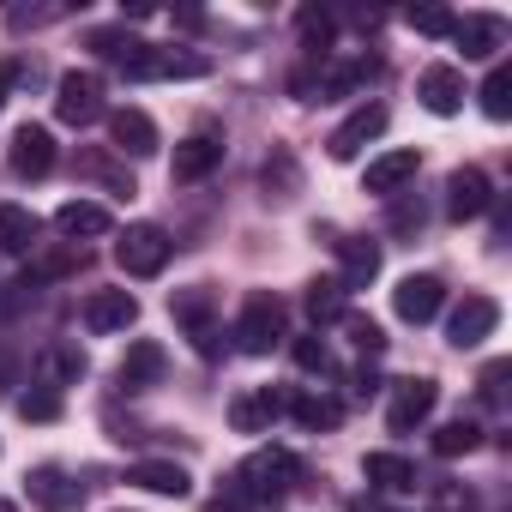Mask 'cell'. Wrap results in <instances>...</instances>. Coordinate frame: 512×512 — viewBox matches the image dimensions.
<instances>
[{"mask_svg":"<svg viewBox=\"0 0 512 512\" xmlns=\"http://www.w3.org/2000/svg\"><path fill=\"white\" fill-rule=\"evenodd\" d=\"M13 386H19V350L0 338V392H13Z\"/></svg>","mask_w":512,"mask_h":512,"instance_id":"60d3db41","label":"cell"},{"mask_svg":"<svg viewBox=\"0 0 512 512\" xmlns=\"http://www.w3.org/2000/svg\"><path fill=\"white\" fill-rule=\"evenodd\" d=\"M0 512H19V506H13V500H0Z\"/></svg>","mask_w":512,"mask_h":512,"instance_id":"ee69618b","label":"cell"},{"mask_svg":"<svg viewBox=\"0 0 512 512\" xmlns=\"http://www.w3.org/2000/svg\"><path fill=\"white\" fill-rule=\"evenodd\" d=\"M13 175L19 181H43L49 169H55V133L49 127H37V121H25L19 133H13Z\"/></svg>","mask_w":512,"mask_h":512,"instance_id":"30bf717a","label":"cell"},{"mask_svg":"<svg viewBox=\"0 0 512 512\" xmlns=\"http://www.w3.org/2000/svg\"><path fill=\"white\" fill-rule=\"evenodd\" d=\"M416 169H422V157H416V151H380V157L368 163L362 187H368V193H386V199H392V193H404V187L416 181Z\"/></svg>","mask_w":512,"mask_h":512,"instance_id":"44dd1931","label":"cell"},{"mask_svg":"<svg viewBox=\"0 0 512 512\" xmlns=\"http://www.w3.org/2000/svg\"><path fill=\"white\" fill-rule=\"evenodd\" d=\"M296 482H302V458L284 452V446H260V452H253V458L235 470V488H241L253 506H278V500H290Z\"/></svg>","mask_w":512,"mask_h":512,"instance_id":"6da1fadb","label":"cell"},{"mask_svg":"<svg viewBox=\"0 0 512 512\" xmlns=\"http://www.w3.org/2000/svg\"><path fill=\"white\" fill-rule=\"evenodd\" d=\"M19 416H25V422H55V416H61V392H49V386H31V392L19 398Z\"/></svg>","mask_w":512,"mask_h":512,"instance_id":"836d02e7","label":"cell"},{"mask_svg":"<svg viewBox=\"0 0 512 512\" xmlns=\"http://www.w3.org/2000/svg\"><path fill=\"white\" fill-rule=\"evenodd\" d=\"M416 229H422V199L392 193V235H416Z\"/></svg>","mask_w":512,"mask_h":512,"instance_id":"d590c367","label":"cell"},{"mask_svg":"<svg viewBox=\"0 0 512 512\" xmlns=\"http://www.w3.org/2000/svg\"><path fill=\"white\" fill-rule=\"evenodd\" d=\"M109 139L121 157H151L157 151V121L145 109H109Z\"/></svg>","mask_w":512,"mask_h":512,"instance_id":"d6986e66","label":"cell"},{"mask_svg":"<svg viewBox=\"0 0 512 512\" xmlns=\"http://www.w3.org/2000/svg\"><path fill=\"white\" fill-rule=\"evenodd\" d=\"M434 404H440V386L428 374L422 380H398L392 386V404H386V428L392 434H410V428H422L434 416Z\"/></svg>","mask_w":512,"mask_h":512,"instance_id":"8992f818","label":"cell"},{"mask_svg":"<svg viewBox=\"0 0 512 512\" xmlns=\"http://www.w3.org/2000/svg\"><path fill=\"white\" fill-rule=\"evenodd\" d=\"M284 410H290L308 434H332V428L344 422V404H338V398H326V392H296Z\"/></svg>","mask_w":512,"mask_h":512,"instance_id":"484cf974","label":"cell"},{"mask_svg":"<svg viewBox=\"0 0 512 512\" xmlns=\"http://www.w3.org/2000/svg\"><path fill=\"white\" fill-rule=\"evenodd\" d=\"M13 79H19V67H7V61H0V103H7V91H13Z\"/></svg>","mask_w":512,"mask_h":512,"instance_id":"7bdbcfd3","label":"cell"},{"mask_svg":"<svg viewBox=\"0 0 512 512\" xmlns=\"http://www.w3.org/2000/svg\"><path fill=\"white\" fill-rule=\"evenodd\" d=\"M55 115H61L67 127H91V121L103 115V79H97V73H67V79L55 85Z\"/></svg>","mask_w":512,"mask_h":512,"instance_id":"52a82bcc","label":"cell"},{"mask_svg":"<svg viewBox=\"0 0 512 512\" xmlns=\"http://www.w3.org/2000/svg\"><path fill=\"white\" fill-rule=\"evenodd\" d=\"M296 31H302L308 61H326V55H332V19H326L320 7H302V13H296Z\"/></svg>","mask_w":512,"mask_h":512,"instance_id":"f546056e","label":"cell"},{"mask_svg":"<svg viewBox=\"0 0 512 512\" xmlns=\"http://www.w3.org/2000/svg\"><path fill=\"white\" fill-rule=\"evenodd\" d=\"M482 115H488V121H506V115H512V67H494V73L482 79Z\"/></svg>","mask_w":512,"mask_h":512,"instance_id":"1f68e13d","label":"cell"},{"mask_svg":"<svg viewBox=\"0 0 512 512\" xmlns=\"http://www.w3.org/2000/svg\"><path fill=\"white\" fill-rule=\"evenodd\" d=\"M392 308H398V320H410V326H428V320L446 308V284H440L434 272H410V278L392 290Z\"/></svg>","mask_w":512,"mask_h":512,"instance_id":"9c48e42d","label":"cell"},{"mask_svg":"<svg viewBox=\"0 0 512 512\" xmlns=\"http://www.w3.org/2000/svg\"><path fill=\"white\" fill-rule=\"evenodd\" d=\"M284 338H290V308H284L272 290H253V296L241 302V320H235L241 356H272Z\"/></svg>","mask_w":512,"mask_h":512,"instance_id":"7a4b0ae2","label":"cell"},{"mask_svg":"<svg viewBox=\"0 0 512 512\" xmlns=\"http://www.w3.org/2000/svg\"><path fill=\"white\" fill-rule=\"evenodd\" d=\"M482 446V428L470 422V416H458V422H446L440 434H434V452L440 458H464V452H476Z\"/></svg>","mask_w":512,"mask_h":512,"instance_id":"4dcf8cb0","label":"cell"},{"mask_svg":"<svg viewBox=\"0 0 512 512\" xmlns=\"http://www.w3.org/2000/svg\"><path fill=\"white\" fill-rule=\"evenodd\" d=\"M217 163H223V139H211V133H193L175 145V181H205Z\"/></svg>","mask_w":512,"mask_h":512,"instance_id":"cb8c5ba5","label":"cell"},{"mask_svg":"<svg viewBox=\"0 0 512 512\" xmlns=\"http://www.w3.org/2000/svg\"><path fill=\"white\" fill-rule=\"evenodd\" d=\"M494 205V181L470 163V169H452L446 175V211L458 217V223H470V217H482Z\"/></svg>","mask_w":512,"mask_h":512,"instance_id":"4fadbf2b","label":"cell"},{"mask_svg":"<svg viewBox=\"0 0 512 512\" xmlns=\"http://www.w3.org/2000/svg\"><path fill=\"white\" fill-rule=\"evenodd\" d=\"M79 175L85 181H97V187H109L115 199H133L139 187H133V175H127V163H115L109 151H79Z\"/></svg>","mask_w":512,"mask_h":512,"instance_id":"4316f807","label":"cell"},{"mask_svg":"<svg viewBox=\"0 0 512 512\" xmlns=\"http://www.w3.org/2000/svg\"><path fill=\"white\" fill-rule=\"evenodd\" d=\"M169 314H175V326H187L193 338H199V350L205 356H217V296H211V284H193V290H175L169 296Z\"/></svg>","mask_w":512,"mask_h":512,"instance_id":"5b68a950","label":"cell"},{"mask_svg":"<svg viewBox=\"0 0 512 512\" xmlns=\"http://www.w3.org/2000/svg\"><path fill=\"white\" fill-rule=\"evenodd\" d=\"M79 320H85V332L109 338V332H127V326L139 320V302H133L127 290H91L85 308H79Z\"/></svg>","mask_w":512,"mask_h":512,"instance_id":"8fae6325","label":"cell"},{"mask_svg":"<svg viewBox=\"0 0 512 512\" xmlns=\"http://www.w3.org/2000/svg\"><path fill=\"white\" fill-rule=\"evenodd\" d=\"M500 326V302L494 296H464L458 308H452V326H446V338L458 344V350H476L488 332Z\"/></svg>","mask_w":512,"mask_h":512,"instance_id":"5bb4252c","label":"cell"},{"mask_svg":"<svg viewBox=\"0 0 512 512\" xmlns=\"http://www.w3.org/2000/svg\"><path fill=\"white\" fill-rule=\"evenodd\" d=\"M55 229H61L67 241H85V235H109L115 217H109V205H97V199H67V205L55 211Z\"/></svg>","mask_w":512,"mask_h":512,"instance_id":"603a6c76","label":"cell"},{"mask_svg":"<svg viewBox=\"0 0 512 512\" xmlns=\"http://www.w3.org/2000/svg\"><path fill=\"white\" fill-rule=\"evenodd\" d=\"M127 482H133V488H151V494H169V500H181V494L193 488V476H187L181 464H169V458H139V464L127 470Z\"/></svg>","mask_w":512,"mask_h":512,"instance_id":"d4e9b609","label":"cell"},{"mask_svg":"<svg viewBox=\"0 0 512 512\" xmlns=\"http://www.w3.org/2000/svg\"><path fill=\"white\" fill-rule=\"evenodd\" d=\"M121 73H127V79H205L211 61H205V55H181V49H151V43H139Z\"/></svg>","mask_w":512,"mask_h":512,"instance_id":"277c9868","label":"cell"},{"mask_svg":"<svg viewBox=\"0 0 512 512\" xmlns=\"http://www.w3.org/2000/svg\"><path fill=\"white\" fill-rule=\"evenodd\" d=\"M452 13L446 7H410V31H422V37H452Z\"/></svg>","mask_w":512,"mask_h":512,"instance_id":"e575fe53","label":"cell"},{"mask_svg":"<svg viewBox=\"0 0 512 512\" xmlns=\"http://www.w3.org/2000/svg\"><path fill=\"white\" fill-rule=\"evenodd\" d=\"M338 290H368L374 278H380V241H368V235H350V241H338Z\"/></svg>","mask_w":512,"mask_h":512,"instance_id":"ac0fdd59","label":"cell"},{"mask_svg":"<svg viewBox=\"0 0 512 512\" xmlns=\"http://www.w3.org/2000/svg\"><path fill=\"white\" fill-rule=\"evenodd\" d=\"M374 392H380V380H374V374L362 368V374H356V398H374Z\"/></svg>","mask_w":512,"mask_h":512,"instance_id":"b9f144b4","label":"cell"},{"mask_svg":"<svg viewBox=\"0 0 512 512\" xmlns=\"http://www.w3.org/2000/svg\"><path fill=\"white\" fill-rule=\"evenodd\" d=\"M452 43L464 49V61H488V55L506 49V19H494V13H470V19L452 25Z\"/></svg>","mask_w":512,"mask_h":512,"instance_id":"2e32d148","label":"cell"},{"mask_svg":"<svg viewBox=\"0 0 512 512\" xmlns=\"http://www.w3.org/2000/svg\"><path fill=\"white\" fill-rule=\"evenodd\" d=\"M308 314H314V320H344V290H338V278L308 284Z\"/></svg>","mask_w":512,"mask_h":512,"instance_id":"d6a6232c","label":"cell"},{"mask_svg":"<svg viewBox=\"0 0 512 512\" xmlns=\"http://www.w3.org/2000/svg\"><path fill=\"white\" fill-rule=\"evenodd\" d=\"M163 368H169L163 344H157V338H139V344H127V356H121V368H115V386H121V392H151V386L163 380Z\"/></svg>","mask_w":512,"mask_h":512,"instance_id":"9a60e30c","label":"cell"},{"mask_svg":"<svg viewBox=\"0 0 512 512\" xmlns=\"http://www.w3.org/2000/svg\"><path fill=\"white\" fill-rule=\"evenodd\" d=\"M506 374H512L506 362H488V368H482V398H488V404H500V398H506Z\"/></svg>","mask_w":512,"mask_h":512,"instance_id":"ab89813d","label":"cell"},{"mask_svg":"<svg viewBox=\"0 0 512 512\" xmlns=\"http://www.w3.org/2000/svg\"><path fill=\"white\" fill-rule=\"evenodd\" d=\"M380 133H386V109H380V103H362V109H350V115L332 127L326 151H332L338 163H350V157H362V145H374Z\"/></svg>","mask_w":512,"mask_h":512,"instance_id":"ba28073f","label":"cell"},{"mask_svg":"<svg viewBox=\"0 0 512 512\" xmlns=\"http://www.w3.org/2000/svg\"><path fill=\"white\" fill-rule=\"evenodd\" d=\"M169 253H175V241H169L157 223H127L121 241H115V266H121L127 278H157V272L169 266Z\"/></svg>","mask_w":512,"mask_h":512,"instance_id":"3957f363","label":"cell"},{"mask_svg":"<svg viewBox=\"0 0 512 512\" xmlns=\"http://www.w3.org/2000/svg\"><path fill=\"white\" fill-rule=\"evenodd\" d=\"M368 482L374 488H386V494H416V464L410 458H398V452H368Z\"/></svg>","mask_w":512,"mask_h":512,"instance_id":"83f0119b","label":"cell"},{"mask_svg":"<svg viewBox=\"0 0 512 512\" xmlns=\"http://www.w3.org/2000/svg\"><path fill=\"white\" fill-rule=\"evenodd\" d=\"M43 223L25 205H0V253H37Z\"/></svg>","mask_w":512,"mask_h":512,"instance_id":"f1b7e54d","label":"cell"},{"mask_svg":"<svg viewBox=\"0 0 512 512\" xmlns=\"http://www.w3.org/2000/svg\"><path fill=\"white\" fill-rule=\"evenodd\" d=\"M25 488H31V500H37L43 512H79V506H85V488H79L61 464L31 470V482H25Z\"/></svg>","mask_w":512,"mask_h":512,"instance_id":"e0dca14e","label":"cell"},{"mask_svg":"<svg viewBox=\"0 0 512 512\" xmlns=\"http://www.w3.org/2000/svg\"><path fill=\"white\" fill-rule=\"evenodd\" d=\"M416 97H422L428 115H458L464 109V73L458 67H428L416 79Z\"/></svg>","mask_w":512,"mask_h":512,"instance_id":"ffe728a7","label":"cell"},{"mask_svg":"<svg viewBox=\"0 0 512 512\" xmlns=\"http://www.w3.org/2000/svg\"><path fill=\"white\" fill-rule=\"evenodd\" d=\"M434 512H476V500H470L464 482H440L434 488Z\"/></svg>","mask_w":512,"mask_h":512,"instance_id":"f35d334b","label":"cell"},{"mask_svg":"<svg viewBox=\"0 0 512 512\" xmlns=\"http://www.w3.org/2000/svg\"><path fill=\"white\" fill-rule=\"evenodd\" d=\"M85 368H91V362H85V350H79V344H49V350L37 356V380H43L49 392L79 386V380H85Z\"/></svg>","mask_w":512,"mask_h":512,"instance_id":"7402d4cb","label":"cell"},{"mask_svg":"<svg viewBox=\"0 0 512 512\" xmlns=\"http://www.w3.org/2000/svg\"><path fill=\"white\" fill-rule=\"evenodd\" d=\"M284 392H272V386H253V392H235V404H229V428L235 434H266L278 416H284Z\"/></svg>","mask_w":512,"mask_h":512,"instance_id":"7c38bea8","label":"cell"},{"mask_svg":"<svg viewBox=\"0 0 512 512\" xmlns=\"http://www.w3.org/2000/svg\"><path fill=\"white\" fill-rule=\"evenodd\" d=\"M296 368H308V374H332V350H326V338H296Z\"/></svg>","mask_w":512,"mask_h":512,"instance_id":"74e56055","label":"cell"},{"mask_svg":"<svg viewBox=\"0 0 512 512\" xmlns=\"http://www.w3.org/2000/svg\"><path fill=\"white\" fill-rule=\"evenodd\" d=\"M344 326H350V338H356V350H362V356H380V350H386V332H380L374 320H362V314H344Z\"/></svg>","mask_w":512,"mask_h":512,"instance_id":"8d00e7d4","label":"cell"}]
</instances>
